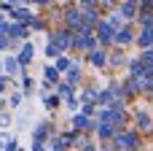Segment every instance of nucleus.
Returning a JSON list of instances; mask_svg holds the SVG:
<instances>
[{
	"instance_id": "nucleus-20",
	"label": "nucleus",
	"mask_w": 153,
	"mask_h": 151,
	"mask_svg": "<svg viewBox=\"0 0 153 151\" xmlns=\"http://www.w3.org/2000/svg\"><path fill=\"white\" fill-rule=\"evenodd\" d=\"M46 54H48V57H56V46H54V43H48V49H46Z\"/></svg>"
},
{
	"instance_id": "nucleus-18",
	"label": "nucleus",
	"mask_w": 153,
	"mask_h": 151,
	"mask_svg": "<svg viewBox=\"0 0 153 151\" xmlns=\"http://www.w3.org/2000/svg\"><path fill=\"white\" fill-rule=\"evenodd\" d=\"M100 103L108 105V103H110V92H102V95H100Z\"/></svg>"
},
{
	"instance_id": "nucleus-15",
	"label": "nucleus",
	"mask_w": 153,
	"mask_h": 151,
	"mask_svg": "<svg viewBox=\"0 0 153 151\" xmlns=\"http://www.w3.org/2000/svg\"><path fill=\"white\" fill-rule=\"evenodd\" d=\"M13 16H16V19H30V14H27L24 8H19V11H13Z\"/></svg>"
},
{
	"instance_id": "nucleus-5",
	"label": "nucleus",
	"mask_w": 153,
	"mask_h": 151,
	"mask_svg": "<svg viewBox=\"0 0 153 151\" xmlns=\"http://www.w3.org/2000/svg\"><path fill=\"white\" fill-rule=\"evenodd\" d=\"M75 46H81V49H86V46H91V35L89 32H83L78 41H75Z\"/></svg>"
},
{
	"instance_id": "nucleus-14",
	"label": "nucleus",
	"mask_w": 153,
	"mask_h": 151,
	"mask_svg": "<svg viewBox=\"0 0 153 151\" xmlns=\"http://www.w3.org/2000/svg\"><path fill=\"white\" fill-rule=\"evenodd\" d=\"M46 78H48V81H56V78H59V73H56L54 68H46Z\"/></svg>"
},
{
	"instance_id": "nucleus-1",
	"label": "nucleus",
	"mask_w": 153,
	"mask_h": 151,
	"mask_svg": "<svg viewBox=\"0 0 153 151\" xmlns=\"http://www.w3.org/2000/svg\"><path fill=\"white\" fill-rule=\"evenodd\" d=\"M113 35H118V32H113V24H108V22L100 24V41H102V43H110Z\"/></svg>"
},
{
	"instance_id": "nucleus-21",
	"label": "nucleus",
	"mask_w": 153,
	"mask_h": 151,
	"mask_svg": "<svg viewBox=\"0 0 153 151\" xmlns=\"http://www.w3.org/2000/svg\"><path fill=\"white\" fill-rule=\"evenodd\" d=\"M16 3H19V0H16Z\"/></svg>"
},
{
	"instance_id": "nucleus-8",
	"label": "nucleus",
	"mask_w": 153,
	"mask_h": 151,
	"mask_svg": "<svg viewBox=\"0 0 153 151\" xmlns=\"http://www.w3.org/2000/svg\"><path fill=\"white\" fill-rule=\"evenodd\" d=\"M143 62H145V68H148V76H153V51H148V54L143 57Z\"/></svg>"
},
{
	"instance_id": "nucleus-17",
	"label": "nucleus",
	"mask_w": 153,
	"mask_h": 151,
	"mask_svg": "<svg viewBox=\"0 0 153 151\" xmlns=\"http://www.w3.org/2000/svg\"><path fill=\"white\" fill-rule=\"evenodd\" d=\"M73 124H75V127H86V124H89V122H86V119H83V116H75V119H73Z\"/></svg>"
},
{
	"instance_id": "nucleus-10",
	"label": "nucleus",
	"mask_w": 153,
	"mask_h": 151,
	"mask_svg": "<svg viewBox=\"0 0 153 151\" xmlns=\"http://www.w3.org/2000/svg\"><path fill=\"white\" fill-rule=\"evenodd\" d=\"M67 43H70L67 32H59V35H56V46H67Z\"/></svg>"
},
{
	"instance_id": "nucleus-11",
	"label": "nucleus",
	"mask_w": 153,
	"mask_h": 151,
	"mask_svg": "<svg viewBox=\"0 0 153 151\" xmlns=\"http://www.w3.org/2000/svg\"><path fill=\"white\" fill-rule=\"evenodd\" d=\"M56 103H59L56 95H48V97H46V108H56Z\"/></svg>"
},
{
	"instance_id": "nucleus-7",
	"label": "nucleus",
	"mask_w": 153,
	"mask_h": 151,
	"mask_svg": "<svg viewBox=\"0 0 153 151\" xmlns=\"http://www.w3.org/2000/svg\"><path fill=\"white\" fill-rule=\"evenodd\" d=\"M91 62H94L97 68H100V65H105V54H102V51H91Z\"/></svg>"
},
{
	"instance_id": "nucleus-6",
	"label": "nucleus",
	"mask_w": 153,
	"mask_h": 151,
	"mask_svg": "<svg viewBox=\"0 0 153 151\" xmlns=\"http://www.w3.org/2000/svg\"><path fill=\"white\" fill-rule=\"evenodd\" d=\"M116 41H118V43H129V41H132V32H129V30H121V32L116 35Z\"/></svg>"
},
{
	"instance_id": "nucleus-13",
	"label": "nucleus",
	"mask_w": 153,
	"mask_h": 151,
	"mask_svg": "<svg viewBox=\"0 0 153 151\" xmlns=\"http://www.w3.org/2000/svg\"><path fill=\"white\" fill-rule=\"evenodd\" d=\"M121 146H134V135H121Z\"/></svg>"
},
{
	"instance_id": "nucleus-16",
	"label": "nucleus",
	"mask_w": 153,
	"mask_h": 151,
	"mask_svg": "<svg viewBox=\"0 0 153 151\" xmlns=\"http://www.w3.org/2000/svg\"><path fill=\"white\" fill-rule=\"evenodd\" d=\"M78 76H81V73H78V68H75V70H70V76H67V81H70V84H75V81H78Z\"/></svg>"
},
{
	"instance_id": "nucleus-9",
	"label": "nucleus",
	"mask_w": 153,
	"mask_h": 151,
	"mask_svg": "<svg viewBox=\"0 0 153 151\" xmlns=\"http://www.w3.org/2000/svg\"><path fill=\"white\" fill-rule=\"evenodd\" d=\"M132 14H134V5H132V3H126V5L121 8V16H124V19H129Z\"/></svg>"
},
{
	"instance_id": "nucleus-19",
	"label": "nucleus",
	"mask_w": 153,
	"mask_h": 151,
	"mask_svg": "<svg viewBox=\"0 0 153 151\" xmlns=\"http://www.w3.org/2000/svg\"><path fill=\"white\" fill-rule=\"evenodd\" d=\"M3 149H5V151H13V149H16V140H13V138H11V140H5V146H3Z\"/></svg>"
},
{
	"instance_id": "nucleus-4",
	"label": "nucleus",
	"mask_w": 153,
	"mask_h": 151,
	"mask_svg": "<svg viewBox=\"0 0 153 151\" xmlns=\"http://www.w3.org/2000/svg\"><path fill=\"white\" fill-rule=\"evenodd\" d=\"M19 70V62L13 57H5V73H16Z\"/></svg>"
},
{
	"instance_id": "nucleus-2",
	"label": "nucleus",
	"mask_w": 153,
	"mask_h": 151,
	"mask_svg": "<svg viewBox=\"0 0 153 151\" xmlns=\"http://www.w3.org/2000/svg\"><path fill=\"white\" fill-rule=\"evenodd\" d=\"M32 57H35V49H32V46H30V43H27V46H24V49H22V57H19V62H30V59H32Z\"/></svg>"
},
{
	"instance_id": "nucleus-3",
	"label": "nucleus",
	"mask_w": 153,
	"mask_h": 151,
	"mask_svg": "<svg viewBox=\"0 0 153 151\" xmlns=\"http://www.w3.org/2000/svg\"><path fill=\"white\" fill-rule=\"evenodd\" d=\"M140 46H153V30H145L140 35Z\"/></svg>"
},
{
	"instance_id": "nucleus-12",
	"label": "nucleus",
	"mask_w": 153,
	"mask_h": 151,
	"mask_svg": "<svg viewBox=\"0 0 153 151\" xmlns=\"http://www.w3.org/2000/svg\"><path fill=\"white\" fill-rule=\"evenodd\" d=\"M137 124H140V127H148V124H151L148 113H137Z\"/></svg>"
}]
</instances>
